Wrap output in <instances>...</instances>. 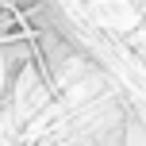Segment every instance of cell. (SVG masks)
<instances>
[{
  "label": "cell",
  "mask_w": 146,
  "mask_h": 146,
  "mask_svg": "<svg viewBox=\"0 0 146 146\" xmlns=\"http://www.w3.org/2000/svg\"><path fill=\"white\" fill-rule=\"evenodd\" d=\"M96 12H100L111 27H131V23H139V19H135V12L123 4V0H100V4H96Z\"/></svg>",
  "instance_id": "1"
}]
</instances>
